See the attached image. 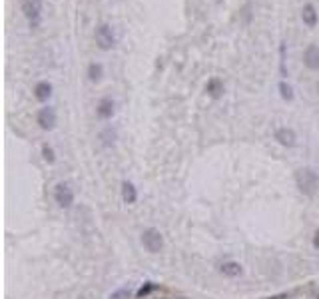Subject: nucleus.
Listing matches in <instances>:
<instances>
[{
	"label": "nucleus",
	"instance_id": "nucleus-1",
	"mask_svg": "<svg viewBox=\"0 0 319 299\" xmlns=\"http://www.w3.org/2000/svg\"><path fill=\"white\" fill-rule=\"evenodd\" d=\"M295 183H297V187H299L301 193L313 195L317 191V187H319V175L311 167H303V169H299L295 173Z\"/></svg>",
	"mask_w": 319,
	"mask_h": 299
},
{
	"label": "nucleus",
	"instance_id": "nucleus-2",
	"mask_svg": "<svg viewBox=\"0 0 319 299\" xmlns=\"http://www.w3.org/2000/svg\"><path fill=\"white\" fill-rule=\"evenodd\" d=\"M20 10L22 14L28 18L32 28L40 26V18H42V0H20Z\"/></svg>",
	"mask_w": 319,
	"mask_h": 299
},
{
	"label": "nucleus",
	"instance_id": "nucleus-3",
	"mask_svg": "<svg viewBox=\"0 0 319 299\" xmlns=\"http://www.w3.org/2000/svg\"><path fill=\"white\" fill-rule=\"evenodd\" d=\"M96 44L100 50H112L116 46V34H114L112 24L104 22L96 28Z\"/></svg>",
	"mask_w": 319,
	"mask_h": 299
},
{
	"label": "nucleus",
	"instance_id": "nucleus-4",
	"mask_svg": "<svg viewBox=\"0 0 319 299\" xmlns=\"http://www.w3.org/2000/svg\"><path fill=\"white\" fill-rule=\"evenodd\" d=\"M54 201L62 209L72 207V203H74V189L70 187V183H66V181L56 183V187H54Z\"/></svg>",
	"mask_w": 319,
	"mask_h": 299
},
{
	"label": "nucleus",
	"instance_id": "nucleus-5",
	"mask_svg": "<svg viewBox=\"0 0 319 299\" xmlns=\"http://www.w3.org/2000/svg\"><path fill=\"white\" fill-rule=\"evenodd\" d=\"M142 245L146 247V251L158 253V251L163 247V237H161V233H160L158 229L150 227V229H146V231L142 233Z\"/></svg>",
	"mask_w": 319,
	"mask_h": 299
},
{
	"label": "nucleus",
	"instance_id": "nucleus-6",
	"mask_svg": "<svg viewBox=\"0 0 319 299\" xmlns=\"http://www.w3.org/2000/svg\"><path fill=\"white\" fill-rule=\"evenodd\" d=\"M36 122H38V126L42 130H52L56 126V112H54V108H50V106L40 108L38 114H36Z\"/></svg>",
	"mask_w": 319,
	"mask_h": 299
},
{
	"label": "nucleus",
	"instance_id": "nucleus-7",
	"mask_svg": "<svg viewBox=\"0 0 319 299\" xmlns=\"http://www.w3.org/2000/svg\"><path fill=\"white\" fill-rule=\"evenodd\" d=\"M114 112H116V104L112 98H102L96 106V116L100 120H110L114 116Z\"/></svg>",
	"mask_w": 319,
	"mask_h": 299
},
{
	"label": "nucleus",
	"instance_id": "nucleus-8",
	"mask_svg": "<svg viewBox=\"0 0 319 299\" xmlns=\"http://www.w3.org/2000/svg\"><path fill=\"white\" fill-rule=\"evenodd\" d=\"M303 64H305L309 70H319V46L311 44V46H307V48H305Z\"/></svg>",
	"mask_w": 319,
	"mask_h": 299
},
{
	"label": "nucleus",
	"instance_id": "nucleus-9",
	"mask_svg": "<svg viewBox=\"0 0 319 299\" xmlns=\"http://www.w3.org/2000/svg\"><path fill=\"white\" fill-rule=\"evenodd\" d=\"M275 140L281 144V146H287V148H291V146H295V140H297V136H295V132L291 130V128H277L275 130Z\"/></svg>",
	"mask_w": 319,
	"mask_h": 299
},
{
	"label": "nucleus",
	"instance_id": "nucleus-10",
	"mask_svg": "<svg viewBox=\"0 0 319 299\" xmlns=\"http://www.w3.org/2000/svg\"><path fill=\"white\" fill-rule=\"evenodd\" d=\"M301 20H303V24H305L307 28H313V26L317 24V10H315L313 4H305V6L301 8Z\"/></svg>",
	"mask_w": 319,
	"mask_h": 299
},
{
	"label": "nucleus",
	"instance_id": "nucleus-11",
	"mask_svg": "<svg viewBox=\"0 0 319 299\" xmlns=\"http://www.w3.org/2000/svg\"><path fill=\"white\" fill-rule=\"evenodd\" d=\"M122 199H124V203H136V199H138V189L134 187L132 181H124V183H122Z\"/></svg>",
	"mask_w": 319,
	"mask_h": 299
},
{
	"label": "nucleus",
	"instance_id": "nucleus-12",
	"mask_svg": "<svg viewBox=\"0 0 319 299\" xmlns=\"http://www.w3.org/2000/svg\"><path fill=\"white\" fill-rule=\"evenodd\" d=\"M219 271L225 277H237V275H241V265L237 261H223L219 265Z\"/></svg>",
	"mask_w": 319,
	"mask_h": 299
},
{
	"label": "nucleus",
	"instance_id": "nucleus-13",
	"mask_svg": "<svg viewBox=\"0 0 319 299\" xmlns=\"http://www.w3.org/2000/svg\"><path fill=\"white\" fill-rule=\"evenodd\" d=\"M34 96H36V100L46 102V100L52 96V84H48V82H40V84H36V88H34Z\"/></svg>",
	"mask_w": 319,
	"mask_h": 299
},
{
	"label": "nucleus",
	"instance_id": "nucleus-14",
	"mask_svg": "<svg viewBox=\"0 0 319 299\" xmlns=\"http://www.w3.org/2000/svg\"><path fill=\"white\" fill-rule=\"evenodd\" d=\"M205 92H207L211 98H219V96L223 94V84H221V80L211 78V80L205 84Z\"/></svg>",
	"mask_w": 319,
	"mask_h": 299
},
{
	"label": "nucleus",
	"instance_id": "nucleus-15",
	"mask_svg": "<svg viewBox=\"0 0 319 299\" xmlns=\"http://www.w3.org/2000/svg\"><path fill=\"white\" fill-rule=\"evenodd\" d=\"M114 142H116V130L114 128H106V130L100 132V144L104 148H112Z\"/></svg>",
	"mask_w": 319,
	"mask_h": 299
},
{
	"label": "nucleus",
	"instance_id": "nucleus-16",
	"mask_svg": "<svg viewBox=\"0 0 319 299\" xmlns=\"http://www.w3.org/2000/svg\"><path fill=\"white\" fill-rule=\"evenodd\" d=\"M102 74H104V68H102L100 62H92L88 66V78H90V82H98L102 78Z\"/></svg>",
	"mask_w": 319,
	"mask_h": 299
},
{
	"label": "nucleus",
	"instance_id": "nucleus-17",
	"mask_svg": "<svg viewBox=\"0 0 319 299\" xmlns=\"http://www.w3.org/2000/svg\"><path fill=\"white\" fill-rule=\"evenodd\" d=\"M279 94H281V98L283 100H293V90H291V86L289 84H285V82H279Z\"/></svg>",
	"mask_w": 319,
	"mask_h": 299
},
{
	"label": "nucleus",
	"instance_id": "nucleus-18",
	"mask_svg": "<svg viewBox=\"0 0 319 299\" xmlns=\"http://www.w3.org/2000/svg\"><path fill=\"white\" fill-rule=\"evenodd\" d=\"M42 155H44V159H46L48 163H52V161H54V150H52L48 144H44V146H42Z\"/></svg>",
	"mask_w": 319,
	"mask_h": 299
},
{
	"label": "nucleus",
	"instance_id": "nucleus-19",
	"mask_svg": "<svg viewBox=\"0 0 319 299\" xmlns=\"http://www.w3.org/2000/svg\"><path fill=\"white\" fill-rule=\"evenodd\" d=\"M128 297H130V289L128 287H122V289H118V291H114L110 295V299H128Z\"/></svg>",
	"mask_w": 319,
	"mask_h": 299
},
{
	"label": "nucleus",
	"instance_id": "nucleus-20",
	"mask_svg": "<svg viewBox=\"0 0 319 299\" xmlns=\"http://www.w3.org/2000/svg\"><path fill=\"white\" fill-rule=\"evenodd\" d=\"M152 289H156V285H146V287H142V289L138 291V297H146V295H148Z\"/></svg>",
	"mask_w": 319,
	"mask_h": 299
},
{
	"label": "nucleus",
	"instance_id": "nucleus-21",
	"mask_svg": "<svg viewBox=\"0 0 319 299\" xmlns=\"http://www.w3.org/2000/svg\"><path fill=\"white\" fill-rule=\"evenodd\" d=\"M313 247H315V249H319V229L315 231V237H313Z\"/></svg>",
	"mask_w": 319,
	"mask_h": 299
},
{
	"label": "nucleus",
	"instance_id": "nucleus-22",
	"mask_svg": "<svg viewBox=\"0 0 319 299\" xmlns=\"http://www.w3.org/2000/svg\"><path fill=\"white\" fill-rule=\"evenodd\" d=\"M317 92H319V82H317Z\"/></svg>",
	"mask_w": 319,
	"mask_h": 299
}]
</instances>
